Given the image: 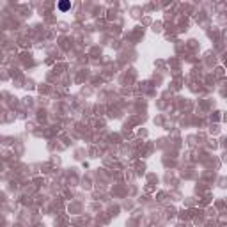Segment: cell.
Segmentation results:
<instances>
[{
	"mask_svg": "<svg viewBox=\"0 0 227 227\" xmlns=\"http://www.w3.org/2000/svg\"><path fill=\"white\" fill-rule=\"evenodd\" d=\"M69 2H60V4H59V9H60V11H68V9H69Z\"/></svg>",
	"mask_w": 227,
	"mask_h": 227,
	"instance_id": "1",
	"label": "cell"
}]
</instances>
